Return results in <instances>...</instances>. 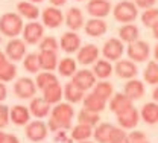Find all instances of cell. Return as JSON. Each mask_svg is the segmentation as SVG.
I'll use <instances>...</instances> for the list:
<instances>
[{"mask_svg": "<svg viewBox=\"0 0 158 143\" xmlns=\"http://www.w3.org/2000/svg\"><path fill=\"white\" fill-rule=\"evenodd\" d=\"M75 116L73 107L70 103H58L52 110V116L49 120L50 129L55 132L59 129H69L72 128V119Z\"/></svg>", "mask_w": 158, "mask_h": 143, "instance_id": "cell-1", "label": "cell"}, {"mask_svg": "<svg viewBox=\"0 0 158 143\" xmlns=\"http://www.w3.org/2000/svg\"><path fill=\"white\" fill-rule=\"evenodd\" d=\"M23 19L15 12H8L0 17V31L6 37H17L20 32H23Z\"/></svg>", "mask_w": 158, "mask_h": 143, "instance_id": "cell-2", "label": "cell"}, {"mask_svg": "<svg viewBox=\"0 0 158 143\" xmlns=\"http://www.w3.org/2000/svg\"><path fill=\"white\" fill-rule=\"evenodd\" d=\"M137 6L135 3L132 2H128V0H123V2H118L114 8V19L117 21L122 23H126L129 24L131 21H134L137 19Z\"/></svg>", "mask_w": 158, "mask_h": 143, "instance_id": "cell-3", "label": "cell"}, {"mask_svg": "<svg viewBox=\"0 0 158 143\" xmlns=\"http://www.w3.org/2000/svg\"><path fill=\"white\" fill-rule=\"evenodd\" d=\"M149 53H151V49H149V44L146 41L137 40L128 46V57L132 61H137V62L146 61Z\"/></svg>", "mask_w": 158, "mask_h": 143, "instance_id": "cell-4", "label": "cell"}, {"mask_svg": "<svg viewBox=\"0 0 158 143\" xmlns=\"http://www.w3.org/2000/svg\"><path fill=\"white\" fill-rule=\"evenodd\" d=\"M26 137L31 140V142L40 143L41 140L46 139L47 136V125L41 120H34V122L27 123L26 125Z\"/></svg>", "mask_w": 158, "mask_h": 143, "instance_id": "cell-5", "label": "cell"}, {"mask_svg": "<svg viewBox=\"0 0 158 143\" xmlns=\"http://www.w3.org/2000/svg\"><path fill=\"white\" fill-rule=\"evenodd\" d=\"M72 82L78 87L79 90L87 91L96 84V75L91 70L84 69V70H79V72L75 73V76L72 78Z\"/></svg>", "mask_w": 158, "mask_h": 143, "instance_id": "cell-6", "label": "cell"}, {"mask_svg": "<svg viewBox=\"0 0 158 143\" xmlns=\"http://www.w3.org/2000/svg\"><path fill=\"white\" fill-rule=\"evenodd\" d=\"M14 91L20 99H29L37 93V84L29 78H20L14 84Z\"/></svg>", "mask_w": 158, "mask_h": 143, "instance_id": "cell-7", "label": "cell"}, {"mask_svg": "<svg viewBox=\"0 0 158 143\" xmlns=\"http://www.w3.org/2000/svg\"><path fill=\"white\" fill-rule=\"evenodd\" d=\"M102 53L108 61H117L123 55V43L117 38H110L103 44Z\"/></svg>", "mask_w": 158, "mask_h": 143, "instance_id": "cell-8", "label": "cell"}, {"mask_svg": "<svg viewBox=\"0 0 158 143\" xmlns=\"http://www.w3.org/2000/svg\"><path fill=\"white\" fill-rule=\"evenodd\" d=\"M43 32H44V29H43L41 23L31 21L23 29V38L29 44H40V41L43 38Z\"/></svg>", "mask_w": 158, "mask_h": 143, "instance_id": "cell-9", "label": "cell"}, {"mask_svg": "<svg viewBox=\"0 0 158 143\" xmlns=\"http://www.w3.org/2000/svg\"><path fill=\"white\" fill-rule=\"evenodd\" d=\"M110 108H111L113 113H116V116H120V114L126 113L128 110L134 108V105H132V101H131L125 93H116V95L111 98Z\"/></svg>", "mask_w": 158, "mask_h": 143, "instance_id": "cell-10", "label": "cell"}, {"mask_svg": "<svg viewBox=\"0 0 158 143\" xmlns=\"http://www.w3.org/2000/svg\"><path fill=\"white\" fill-rule=\"evenodd\" d=\"M87 11L94 19L106 17L111 11V3L108 0H90L87 3Z\"/></svg>", "mask_w": 158, "mask_h": 143, "instance_id": "cell-11", "label": "cell"}, {"mask_svg": "<svg viewBox=\"0 0 158 143\" xmlns=\"http://www.w3.org/2000/svg\"><path fill=\"white\" fill-rule=\"evenodd\" d=\"M64 19V14L59 11L58 8H53V6H49L43 11V24L47 26V27H58Z\"/></svg>", "mask_w": 158, "mask_h": 143, "instance_id": "cell-12", "label": "cell"}, {"mask_svg": "<svg viewBox=\"0 0 158 143\" xmlns=\"http://www.w3.org/2000/svg\"><path fill=\"white\" fill-rule=\"evenodd\" d=\"M59 46L61 49L65 52V53H73V52H78L79 46H81V38L76 32L70 31V32H65L62 34L61 41H59Z\"/></svg>", "mask_w": 158, "mask_h": 143, "instance_id": "cell-13", "label": "cell"}, {"mask_svg": "<svg viewBox=\"0 0 158 143\" xmlns=\"http://www.w3.org/2000/svg\"><path fill=\"white\" fill-rule=\"evenodd\" d=\"M6 55L12 61H20L26 55V44L19 38H12L6 44Z\"/></svg>", "mask_w": 158, "mask_h": 143, "instance_id": "cell-14", "label": "cell"}, {"mask_svg": "<svg viewBox=\"0 0 158 143\" xmlns=\"http://www.w3.org/2000/svg\"><path fill=\"white\" fill-rule=\"evenodd\" d=\"M99 57V49L94 44H85L84 47H81L78 52V61L82 65H90L91 62H94Z\"/></svg>", "mask_w": 158, "mask_h": 143, "instance_id": "cell-15", "label": "cell"}, {"mask_svg": "<svg viewBox=\"0 0 158 143\" xmlns=\"http://www.w3.org/2000/svg\"><path fill=\"white\" fill-rule=\"evenodd\" d=\"M38 60L40 67L46 72L55 70V67H58V57H56V52L53 50H41L38 53Z\"/></svg>", "mask_w": 158, "mask_h": 143, "instance_id": "cell-16", "label": "cell"}, {"mask_svg": "<svg viewBox=\"0 0 158 143\" xmlns=\"http://www.w3.org/2000/svg\"><path fill=\"white\" fill-rule=\"evenodd\" d=\"M116 73H117L118 78L131 79L137 75V65L129 60H122L116 64Z\"/></svg>", "mask_w": 158, "mask_h": 143, "instance_id": "cell-17", "label": "cell"}, {"mask_svg": "<svg viewBox=\"0 0 158 143\" xmlns=\"http://www.w3.org/2000/svg\"><path fill=\"white\" fill-rule=\"evenodd\" d=\"M29 111L32 116L38 117V119H44L49 113H50V103L46 102L44 98H35L32 99L31 107H29Z\"/></svg>", "mask_w": 158, "mask_h": 143, "instance_id": "cell-18", "label": "cell"}, {"mask_svg": "<svg viewBox=\"0 0 158 143\" xmlns=\"http://www.w3.org/2000/svg\"><path fill=\"white\" fill-rule=\"evenodd\" d=\"M125 95L131 99V101H135V99H140L143 95H144V85L143 82L138 81V79H131L125 84V88H123Z\"/></svg>", "mask_w": 158, "mask_h": 143, "instance_id": "cell-19", "label": "cell"}, {"mask_svg": "<svg viewBox=\"0 0 158 143\" xmlns=\"http://www.w3.org/2000/svg\"><path fill=\"white\" fill-rule=\"evenodd\" d=\"M105 105H106V101L99 98L98 95H94V93H90V95H87L84 98V108L91 111V113H98L99 114L100 111L105 110Z\"/></svg>", "mask_w": 158, "mask_h": 143, "instance_id": "cell-20", "label": "cell"}, {"mask_svg": "<svg viewBox=\"0 0 158 143\" xmlns=\"http://www.w3.org/2000/svg\"><path fill=\"white\" fill-rule=\"evenodd\" d=\"M11 120L15 125H27L31 120V111L24 105H15L11 108Z\"/></svg>", "mask_w": 158, "mask_h": 143, "instance_id": "cell-21", "label": "cell"}, {"mask_svg": "<svg viewBox=\"0 0 158 143\" xmlns=\"http://www.w3.org/2000/svg\"><path fill=\"white\" fill-rule=\"evenodd\" d=\"M138 119H140V114L135 108H131L126 113L117 116V122L122 128H135L138 123Z\"/></svg>", "mask_w": 158, "mask_h": 143, "instance_id": "cell-22", "label": "cell"}, {"mask_svg": "<svg viewBox=\"0 0 158 143\" xmlns=\"http://www.w3.org/2000/svg\"><path fill=\"white\" fill-rule=\"evenodd\" d=\"M85 32L90 37H100L106 32V23L102 19H91L85 24Z\"/></svg>", "mask_w": 158, "mask_h": 143, "instance_id": "cell-23", "label": "cell"}, {"mask_svg": "<svg viewBox=\"0 0 158 143\" xmlns=\"http://www.w3.org/2000/svg\"><path fill=\"white\" fill-rule=\"evenodd\" d=\"M65 23L69 26V29L72 31H78L81 29V26L84 24V17L82 12L79 11L78 8H70L65 14Z\"/></svg>", "mask_w": 158, "mask_h": 143, "instance_id": "cell-24", "label": "cell"}, {"mask_svg": "<svg viewBox=\"0 0 158 143\" xmlns=\"http://www.w3.org/2000/svg\"><path fill=\"white\" fill-rule=\"evenodd\" d=\"M62 96H64V90L61 88L59 82L50 85V87H47L46 90H43V98H44V101L49 102L50 105H52V103H58Z\"/></svg>", "mask_w": 158, "mask_h": 143, "instance_id": "cell-25", "label": "cell"}, {"mask_svg": "<svg viewBox=\"0 0 158 143\" xmlns=\"http://www.w3.org/2000/svg\"><path fill=\"white\" fill-rule=\"evenodd\" d=\"M93 132V126L90 125H82V123H78L75 128H72V139L76 140V142H87L90 137H91Z\"/></svg>", "mask_w": 158, "mask_h": 143, "instance_id": "cell-26", "label": "cell"}, {"mask_svg": "<svg viewBox=\"0 0 158 143\" xmlns=\"http://www.w3.org/2000/svg\"><path fill=\"white\" fill-rule=\"evenodd\" d=\"M141 119L149 125H154L158 122V105L157 103H144L143 108H141V113H140Z\"/></svg>", "mask_w": 158, "mask_h": 143, "instance_id": "cell-27", "label": "cell"}, {"mask_svg": "<svg viewBox=\"0 0 158 143\" xmlns=\"http://www.w3.org/2000/svg\"><path fill=\"white\" fill-rule=\"evenodd\" d=\"M17 9H19L20 15H23V17H26L29 20H35L40 15V9L31 2H20L17 5Z\"/></svg>", "mask_w": 158, "mask_h": 143, "instance_id": "cell-28", "label": "cell"}, {"mask_svg": "<svg viewBox=\"0 0 158 143\" xmlns=\"http://www.w3.org/2000/svg\"><path fill=\"white\" fill-rule=\"evenodd\" d=\"M64 98H65L69 102L76 103L84 99V91L79 90L73 82H69V84L64 85Z\"/></svg>", "mask_w": 158, "mask_h": 143, "instance_id": "cell-29", "label": "cell"}, {"mask_svg": "<svg viewBox=\"0 0 158 143\" xmlns=\"http://www.w3.org/2000/svg\"><path fill=\"white\" fill-rule=\"evenodd\" d=\"M138 27L135 24H125L118 29V35H120V40L122 41H126V43H134L137 41L138 38Z\"/></svg>", "mask_w": 158, "mask_h": 143, "instance_id": "cell-30", "label": "cell"}, {"mask_svg": "<svg viewBox=\"0 0 158 143\" xmlns=\"http://www.w3.org/2000/svg\"><path fill=\"white\" fill-rule=\"evenodd\" d=\"M93 73L96 75V78L106 79L113 73V65L110 64L108 60H99V61H96L94 67H93Z\"/></svg>", "mask_w": 158, "mask_h": 143, "instance_id": "cell-31", "label": "cell"}, {"mask_svg": "<svg viewBox=\"0 0 158 143\" xmlns=\"http://www.w3.org/2000/svg\"><path fill=\"white\" fill-rule=\"evenodd\" d=\"M113 125L111 123H100L98 125V128L94 129V139L98 143H108L110 142V136H111V131H113Z\"/></svg>", "mask_w": 158, "mask_h": 143, "instance_id": "cell-32", "label": "cell"}, {"mask_svg": "<svg viewBox=\"0 0 158 143\" xmlns=\"http://www.w3.org/2000/svg\"><path fill=\"white\" fill-rule=\"evenodd\" d=\"M58 72L62 76H75L76 73V61L73 58H64L58 64Z\"/></svg>", "mask_w": 158, "mask_h": 143, "instance_id": "cell-33", "label": "cell"}, {"mask_svg": "<svg viewBox=\"0 0 158 143\" xmlns=\"http://www.w3.org/2000/svg\"><path fill=\"white\" fill-rule=\"evenodd\" d=\"M99 120H100V116L98 113H91L85 108H82L78 114V123H82V125H90V126H94L98 125Z\"/></svg>", "mask_w": 158, "mask_h": 143, "instance_id": "cell-34", "label": "cell"}, {"mask_svg": "<svg viewBox=\"0 0 158 143\" xmlns=\"http://www.w3.org/2000/svg\"><path fill=\"white\" fill-rule=\"evenodd\" d=\"M56 82H58L56 76H55L53 73H50V72L40 73L38 76H37V79H35L37 87H38V88H41V90H46L47 87H50V85H53V84H56Z\"/></svg>", "mask_w": 158, "mask_h": 143, "instance_id": "cell-35", "label": "cell"}, {"mask_svg": "<svg viewBox=\"0 0 158 143\" xmlns=\"http://www.w3.org/2000/svg\"><path fill=\"white\" fill-rule=\"evenodd\" d=\"M143 76H144L148 84H158V62L157 61L148 62Z\"/></svg>", "mask_w": 158, "mask_h": 143, "instance_id": "cell-36", "label": "cell"}, {"mask_svg": "<svg viewBox=\"0 0 158 143\" xmlns=\"http://www.w3.org/2000/svg\"><path fill=\"white\" fill-rule=\"evenodd\" d=\"M93 93L94 95H98L99 98H102V99H110L111 96H113V85L110 84V82L106 81H102L94 85V90H93Z\"/></svg>", "mask_w": 158, "mask_h": 143, "instance_id": "cell-37", "label": "cell"}, {"mask_svg": "<svg viewBox=\"0 0 158 143\" xmlns=\"http://www.w3.org/2000/svg\"><path fill=\"white\" fill-rule=\"evenodd\" d=\"M23 65H24V70H26V72H29V73H37L40 69H41V67H40L38 53H29V55H26Z\"/></svg>", "mask_w": 158, "mask_h": 143, "instance_id": "cell-38", "label": "cell"}, {"mask_svg": "<svg viewBox=\"0 0 158 143\" xmlns=\"http://www.w3.org/2000/svg\"><path fill=\"white\" fill-rule=\"evenodd\" d=\"M17 75V69H15V64L12 62H8L6 65H3L0 69V82H8L12 81Z\"/></svg>", "mask_w": 158, "mask_h": 143, "instance_id": "cell-39", "label": "cell"}, {"mask_svg": "<svg viewBox=\"0 0 158 143\" xmlns=\"http://www.w3.org/2000/svg\"><path fill=\"white\" fill-rule=\"evenodd\" d=\"M141 21L144 26L148 27H154V24L158 21V9L157 8H151V9H146L141 15Z\"/></svg>", "mask_w": 158, "mask_h": 143, "instance_id": "cell-40", "label": "cell"}, {"mask_svg": "<svg viewBox=\"0 0 158 143\" xmlns=\"http://www.w3.org/2000/svg\"><path fill=\"white\" fill-rule=\"evenodd\" d=\"M38 46H40V50H53V52H56L59 43L53 37H44L43 40L40 41Z\"/></svg>", "mask_w": 158, "mask_h": 143, "instance_id": "cell-41", "label": "cell"}, {"mask_svg": "<svg viewBox=\"0 0 158 143\" xmlns=\"http://www.w3.org/2000/svg\"><path fill=\"white\" fill-rule=\"evenodd\" d=\"M126 139H128V134L125 132V129H122V128H113L108 143H126Z\"/></svg>", "mask_w": 158, "mask_h": 143, "instance_id": "cell-42", "label": "cell"}, {"mask_svg": "<svg viewBox=\"0 0 158 143\" xmlns=\"http://www.w3.org/2000/svg\"><path fill=\"white\" fill-rule=\"evenodd\" d=\"M144 142H148V140H146L144 132H141V131H132L131 134H128V139H126V143H144Z\"/></svg>", "mask_w": 158, "mask_h": 143, "instance_id": "cell-43", "label": "cell"}, {"mask_svg": "<svg viewBox=\"0 0 158 143\" xmlns=\"http://www.w3.org/2000/svg\"><path fill=\"white\" fill-rule=\"evenodd\" d=\"M9 119H11V111L8 110L6 105H2V103H0V129L8 125Z\"/></svg>", "mask_w": 158, "mask_h": 143, "instance_id": "cell-44", "label": "cell"}, {"mask_svg": "<svg viewBox=\"0 0 158 143\" xmlns=\"http://www.w3.org/2000/svg\"><path fill=\"white\" fill-rule=\"evenodd\" d=\"M157 0H135V5L140 8H144V9H151V6H154Z\"/></svg>", "mask_w": 158, "mask_h": 143, "instance_id": "cell-45", "label": "cell"}, {"mask_svg": "<svg viewBox=\"0 0 158 143\" xmlns=\"http://www.w3.org/2000/svg\"><path fill=\"white\" fill-rule=\"evenodd\" d=\"M3 143H20V140H19L17 136H14V134H8Z\"/></svg>", "mask_w": 158, "mask_h": 143, "instance_id": "cell-46", "label": "cell"}, {"mask_svg": "<svg viewBox=\"0 0 158 143\" xmlns=\"http://www.w3.org/2000/svg\"><path fill=\"white\" fill-rule=\"evenodd\" d=\"M6 99V87L3 82H0V102Z\"/></svg>", "mask_w": 158, "mask_h": 143, "instance_id": "cell-47", "label": "cell"}, {"mask_svg": "<svg viewBox=\"0 0 158 143\" xmlns=\"http://www.w3.org/2000/svg\"><path fill=\"white\" fill-rule=\"evenodd\" d=\"M50 3H52L53 6H64V5L67 3V0H50Z\"/></svg>", "mask_w": 158, "mask_h": 143, "instance_id": "cell-48", "label": "cell"}, {"mask_svg": "<svg viewBox=\"0 0 158 143\" xmlns=\"http://www.w3.org/2000/svg\"><path fill=\"white\" fill-rule=\"evenodd\" d=\"M8 61H6V57H5V53L3 52H0V69L3 67V65H6Z\"/></svg>", "mask_w": 158, "mask_h": 143, "instance_id": "cell-49", "label": "cell"}, {"mask_svg": "<svg viewBox=\"0 0 158 143\" xmlns=\"http://www.w3.org/2000/svg\"><path fill=\"white\" fill-rule=\"evenodd\" d=\"M152 32H154V37L158 40V21L154 24V27H152Z\"/></svg>", "mask_w": 158, "mask_h": 143, "instance_id": "cell-50", "label": "cell"}, {"mask_svg": "<svg viewBox=\"0 0 158 143\" xmlns=\"http://www.w3.org/2000/svg\"><path fill=\"white\" fill-rule=\"evenodd\" d=\"M6 136H8V134H5V132H3V131L0 129V143H3V142H5V139H6Z\"/></svg>", "mask_w": 158, "mask_h": 143, "instance_id": "cell-51", "label": "cell"}, {"mask_svg": "<svg viewBox=\"0 0 158 143\" xmlns=\"http://www.w3.org/2000/svg\"><path fill=\"white\" fill-rule=\"evenodd\" d=\"M152 96H154V99H155V101H158V87H157V88H155V90H154V93H152Z\"/></svg>", "mask_w": 158, "mask_h": 143, "instance_id": "cell-52", "label": "cell"}, {"mask_svg": "<svg viewBox=\"0 0 158 143\" xmlns=\"http://www.w3.org/2000/svg\"><path fill=\"white\" fill-rule=\"evenodd\" d=\"M154 57H155V60L158 61V44L155 46V49H154Z\"/></svg>", "mask_w": 158, "mask_h": 143, "instance_id": "cell-53", "label": "cell"}, {"mask_svg": "<svg viewBox=\"0 0 158 143\" xmlns=\"http://www.w3.org/2000/svg\"><path fill=\"white\" fill-rule=\"evenodd\" d=\"M27 2H31V3H37V2H43V0H27Z\"/></svg>", "mask_w": 158, "mask_h": 143, "instance_id": "cell-54", "label": "cell"}, {"mask_svg": "<svg viewBox=\"0 0 158 143\" xmlns=\"http://www.w3.org/2000/svg\"><path fill=\"white\" fill-rule=\"evenodd\" d=\"M79 143H91V142H79Z\"/></svg>", "mask_w": 158, "mask_h": 143, "instance_id": "cell-55", "label": "cell"}, {"mask_svg": "<svg viewBox=\"0 0 158 143\" xmlns=\"http://www.w3.org/2000/svg\"><path fill=\"white\" fill-rule=\"evenodd\" d=\"M0 43H2V37H0Z\"/></svg>", "mask_w": 158, "mask_h": 143, "instance_id": "cell-56", "label": "cell"}, {"mask_svg": "<svg viewBox=\"0 0 158 143\" xmlns=\"http://www.w3.org/2000/svg\"><path fill=\"white\" fill-rule=\"evenodd\" d=\"M144 143H149V142H144Z\"/></svg>", "mask_w": 158, "mask_h": 143, "instance_id": "cell-57", "label": "cell"}]
</instances>
